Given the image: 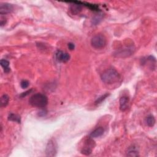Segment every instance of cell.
<instances>
[{
    "instance_id": "obj_2",
    "label": "cell",
    "mask_w": 157,
    "mask_h": 157,
    "mask_svg": "<svg viewBox=\"0 0 157 157\" xmlns=\"http://www.w3.org/2000/svg\"><path fill=\"white\" fill-rule=\"evenodd\" d=\"M29 103L32 106L38 108L45 107L48 104L47 96L42 93H36L31 96Z\"/></svg>"
},
{
    "instance_id": "obj_1",
    "label": "cell",
    "mask_w": 157,
    "mask_h": 157,
    "mask_svg": "<svg viewBox=\"0 0 157 157\" xmlns=\"http://www.w3.org/2000/svg\"><path fill=\"white\" fill-rule=\"evenodd\" d=\"M102 81L108 85H115L121 80L120 74L114 69H109L104 71L101 75Z\"/></svg>"
},
{
    "instance_id": "obj_17",
    "label": "cell",
    "mask_w": 157,
    "mask_h": 157,
    "mask_svg": "<svg viewBox=\"0 0 157 157\" xmlns=\"http://www.w3.org/2000/svg\"><path fill=\"white\" fill-rule=\"evenodd\" d=\"M68 48H69V49L71 50H74V48H75V46H74V44L73 43H69L68 44Z\"/></svg>"
},
{
    "instance_id": "obj_14",
    "label": "cell",
    "mask_w": 157,
    "mask_h": 157,
    "mask_svg": "<svg viewBox=\"0 0 157 157\" xmlns=\"http://www.w3.org/2000/svg\"><path fill=\"white\" fill-rule=\"evenodd\" d=\"M127 156H139L138 154V151L137 150L136 148L134 147L133 148H130L129 150L127 152Z\"/></svg>"
},
{
    "instance_id": "obj_18",
    "label": "cell",
    "mask_w": 157,
    "mask_h": 157,
    "mask_svg": "<svg viewBox=\"0 0 157 157\" xmlns=\"http://www.w3.org/2000/svg\"><path fill=\"white\" fill-rule=\"evenodd\" d=\"M31 91V90H28V91H27L25 92V93H22V95H21V96H22V97H23V96H26V95H28V94L30 93Z\"/></svg>"
},
{
    "instance_id": "obj_4",
    "label": "cell",
    "mask_w": 157,
    "mask_h": 157,
    "mask_svg": "<svg viewBox=\"0 0 157 157\" xmlns=\"http://www.w3.org/2000/svg\"><path fill=\"white\" fill-rule=\"evenodd\" d=\"M57 144L54 140H50L48 142L46 148V154L48 156H54L57 154Z\"/></svg>"
},
{
    "instance_id": "obj_3",
    "label": "cell",
    "mask_w": 157,
    "mask_h": 157,
    "mask_svg": "<svg viewBox=\"0 0 157 157\" xmlns=\"http://www.w3.org/2000/svg\"><path fill=\"white\" fill-rule=\"evenodd\" d=\"M107 43L106 38L103 34H98L94 36L91 40V44L96 49H103L106 46Z\"/></svg>"
},
{
    "instance_id": "obj_11",
    "label": "cell",
    "mask_w": 157,
    "mask_h": 157,
    "mask_svg": "<svg viewBox=\"0 0 157 157\" xmlns=\"http://www.w3.org/2000/svg\"><path fill=\"white\" fill-rule=\"evenodd\" d=\"M9 101V97L7 95H3L1 97V107H6Z\"/></svg>"
},
{
    "instance_id": "obj_6",
    "label": "cell",
    "mask_w": 157,
    "mask_h": 157,
    "mask_svg": "<svg viewBox=\"0 0 157 157\" xmlns=\"http://www.w3.org/2000/svg\"><path fill=\"white\" fill-rule=\"evenodd\" d=\"M56 59L59 62L66 63L70 60V55L66 52L58 50L55 54Z\"/></svg>"
},
{
    "instance_id": "obj_7",
    "label": "cell",
    "mask_w": 157,
    "mask_h": 157,
    "mask_svg": "<svg viewBox=\"0 0 157 157\" xmlns=\"http://www.w3.org/2000/svg\"><path fill=\"white\" fill-rule=\"evenodd\" d=\"M13 10V6L9 3H1L0 5V14L1 15L11 13Z\"/></svg>"
},
{
    "instance_id": "obj_10",
    "label": "cell",
    "mask_w": 157,
    "mask_h": 157,
    "mask_svg": "<svg viewBox=\"0 0 157 157\" xmlns=\"http://www.w3.org/2000/svg\"><path fill=\"white\" fill-rule=\"evenodd\" d=\"M0 64H1V66L4 68V71L6 72V73H8L10 71L11 69L9 68V62L6 60L2 59L0 61Z\"/></svg>"
},
{
    "instance_id": "obj_12",
    "label": "cell",
    "mask_w": 157,
    "mask_h": 157,
    "mask_svg": "<svg viewBox=\"0 0 157 157\" xmlns=\"http://www.w3.org/2000/svg\"><path fill=\"white\" fill-rule=\"evenodd\" d=\"M155 119L153 115H149L146 118V123L148 127H154L155 124Z\"/></svg>"
},
{
    "instance_id": "obj_15",
    "label": "cell",
    "mask_w": 157,
    "mask_h": 157,
    "mask_svg": "<svg viewBox=\"0 0 157 157\" xmlns=\"http://www.w3.org/2000/svg\"><path fill=\"white\" fill-rule=\"evenodd\" d=\"M108 96H109V94L106 93L105 95H103L102 96H101V97H99V98H98L97 99H96V101H95V104H101V103L103 101H104V100H105L107 98V97Z\"/></svg>"
},
{
    "instance_id": "obj_5",
    "label": "cell",
    "mask_w": 157,
    "mask_h": 157,
    "mask_svg": "<svg viewBox=\"0 0 157 157\" xmlns=\"http://www.w3.org/2000/svg\"><path fill=\"white\" fill-rule=\"evenodd\" d=\"M94 141L93 140L90 138H88V139L86 140L85 143L84 144L83 147L82 148V149L81 150V153L82 154H84L85 155H89L91 154V153L92 152V150L94 148Z\"/></svg>"
},
{
    "instance_id": "obj_13",
    "label": "cell",
    "mask_w": 157,
    "mask_h": 157,
    "mask_svg": "<svg viewBox=\"0 0 157 157\" xmlns=\"http://www.w3.org/2000/svg\"><path fill=\"white\" fill-rule=\"evenodd\" d=\"M8 120H11V121L17 122L18 123H21V117L19 115L14 114H11L9 117H8Z\"/></svg>"
},
{
    "instance_id": "obj_16",
    "label": "cell",
    "mask_w": 157,
    "mask_h": 157,
    "mask_svg": "<svg viewBox=\"0 0 157 157\" xmlns=\"http://www.w3.org/2000/svg\"><path fill=\"white\" fill-rule=\"evenodd\" d=\"M30 85V82L28 81V80H23L21 82V86L23 89H25V88H26L29 87Z\"/></svg>"
},
{
    "instance_id": "obj_8",
    "label": "cell",
    "mask_w": 157,
    "mask_h": 157,
    "mask_svg": "<svg viewBox=\"0 0 157 157\" xmlns=\"http://www.w3.org/2000/svg\"><path fill=\"white\" fill-rule=\"evenodd\" d=\"M130 99L129 98L126 96H123L120 99V109L122 112H124L127 110L128 107V104Z\"/></svg>"
},
{
    "instance_id": "obj_9",
    "label": "cell",
    "mask_w": 157,
    "mask_h": 157,
    "mask_svg": "<svg viewBox=\"0 0 157 157\" xmlns=\"http://www.w3.org/2000/svg\"><path fill=\"white\" fill-rule=\"evenodd\" d=\"M104 130L103 127H98L92 131L90 134V137L91 138H96L101 136L104 134Z\"/></svg>"
}]
</instances>
